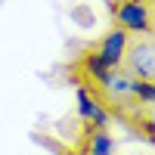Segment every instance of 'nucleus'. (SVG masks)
<instances>
[{
    "mask_svg": "<svg viewBox=\"0 0 155 155\" xmlns=\"http://www.w3.org/2000/svg\"><path fill=\"white\" fill-rule=\"evenodd\" d=\"M112 28L127 34H152L155 31V0H112Z\"/></svg>",
    "mask_w": 155,
    "mask_h": 155,
    "instance_id": "nucleus-1",
    "label": "nucleus"
},
{
    "mask_svg": "<svg viewBox=\"0 0 155 155\" xmlns=\"http://www.w3.org/2000/svg\"><path fill=\"white\" fill-rule=\"evenodd\" d=\"M78 152L81 155H115V140L109 134V127H90V124H84Z\"/></svg>",
    "mask_w": 155,
    "mask_h": 155,
    "instance_id": "nucleus-4",
    "label": "nucleus"
},
{
    "mask_svg": "<svg viewBox=\"0 0 155 155\" xmlns=\"http://www.w3.org/2000/svg\"><path fill=\"white\" fill-rule=\"evenodd\" d=\"M0 3H3V0H0Z\"/></svg>",
    "mask_w": 155,
    "mask_h": 155,
    "instance_id": "nucleus-5",
    "label": "nucleus"
},
{
    "mask_svg": "<svg viewBox=\"0 0 155 155\" xmlns=\"http://www.w3.org/2000/svg\"><path fill=\"white\" fill-rule=\"evenodd\" d=\"M78 115H81V121L90 124V127H109V124H112L109 109L96 99V93H93L87 84L78 87Z\"/></svg>",
    "mask_w": 155,
    "mask_h": 155,
    "instance_id": "nucleus-3",
    "label": "nucleus"
},
{
    "mask_svg": "<svg viewBox=\"0 0 155 155\" xmlns=\"http://www.w3.org/2000/svg\"><path fill=\"white\" fill-rule=\"evenodd\" d=\"M121 68L127 74H134L137 81L155 84V31L152 34H134L127 41Z\"/></svg>",
    "mask_w": 155,
    "mask_h": 155,
    "instance_id": "nucleus-2",
    "label": "nucleus"
}]
</instances>
